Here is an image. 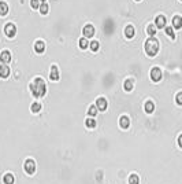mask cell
Listing matches in <instances>:
<instances>
[{
  "label": "cell",
  "mask_w": 182,
  "mask_h": 184,
  "mask_svg": "<svg viewBox=\"0 0 182 184\" xmlns=\"http://www.w3.org/2000/svg\"><path fill=\"white\" fill-rule=\"evenodd\" d=\"M30 91L34 98H43L47 94V85L43 77H36L30 84Z\"/></svg>",
  "instance_id": "1"
},
{
  "label": "cell",
  "mask_w": 182,
  "mask_h": 184,
  "mask_svg": "<svg viewBox=\"0 0 182 184\" xmlns=\"http://www.w3.org/2000/svg\"><path fill=\"white\" fill-rule=\"evenodd\" d=\"M159 51V41L155 37H149L145 41V52L148 56H155Z\"/></svg>",
  "instance_id": "2"
},
{
  "label": "cell",
  "mask_w": 182,
  "mask_h": 184,
  "mask_svg": "<svg viewBox=\"0 0 182 184\" xmlns=\"http://www.w3.org/2000/svg\"><path fill=\"white\" fill-rule=\"evenodd\" d=\"M25 172H26L28 174H33L34 172H36V162H34V160H32V158H28L26 161H25Z\"/></svg>",
  "instance_id": "3"
},
{
  "label": "cell",
  "mask_w": 182,
  "mask_h": 184,
  "mask_svg": "<svg viewBox=\"0 0 182 184\" xmlns=\"http://www.w3.org/2000/svg\"><path fill=\"white\" fill-rule=\"evenodd\" d=\"M4 33L7 34V37H14L15 34H17V26H15L14 24H11V22H7V24L4 25Z\"/></svg>",
  "instance_id": "4"
},
{
  "label": "cell",
  "mask_w": 182,
  "mask_h": 184,
  "mask_svg": "<svg viewBox=\"0 0 182 184\" xmlns=\"http://www.w3.org/2000/svg\"><path fill=\"white\" fill-rule=\"evenodd\" d=\"M95 26L92 24H86L84 26V29H82V34H84L85 39H89V37H93L95 34Z\"/></svg>",
  "instance_id": "5"
},
{
  "label": "cell",
  "mask_w": 182,
  "mask_h": 184,
  "mask_svg": "<svg viewBox=\"0 0 182 184\" xmlns=\"http://www.w3.org/2000/svg\"><path fill=\"white\" fill-rule=\"evenodd\" d=\"M149 76H151V80H152V81L158 82V81L162 80V76H163V74H162V70H160V69H159L158 66H155V68L151 69V74H149Z\"/></svg>",
  "instance_id": "6"
},
{
  "label": "cell",
  "mask_w": 182,
  "mask_h": 184,
  "mask_svg": "<svg viewBox=\"0 0 182 184\" xmlns=\"http://www.w3.org/2000/svg\"><path fill=\"white\" fill-rule=\"evenodd\" d=\"M96 107H97L100 112H105L108 107V102L105 98H97L96 99Z\"/></svg>",
  "instance_id": "7"
},
{
  "label": "cell",
  "mask_w": 182,
  "mask_h": 184,
  "mask_svg": "<svg viewBox=\"0 0 182 184\" xmlns=\"http://www.w3.org/2000/svg\"><path fill=\"white\" fill-rule=\"evenodd\" d=\"M49 78L52 81H57L60 78V74H59V69H57V66L52 65L51 66V70H49Z\"/></svg>",
  "instance_id": "8"
},
{
  "label": "cell",
  "mask_w": 182,
  "mask_h": 184,
  "mask_svg": "<svg viewBox=\"0 0 182 184\" xmlns=\"http://www.w3.org/2000/svg\"><path fill=\"white\" fill-rule=\"evenodd\" d=\"M0 62H2L3 65H7V63L11 62V52L7 51V50L2 51V54H0Z\"/></svg>",
  "instance_id": "9"
},
{
  "label": "cell",
  "mask_w": 182,
  "mask_h": 184,
  "mask_svg": "<svg viewBox=\"0 0 182 184\" xmlns=\"http://www.w3.org/2000/svg\"><path fill=\"white\" fill-rule=\"evenodd\" d=\"M34 51L37 54H44L45 52V43L43 40H37L34 43Z\"/></svg>",
  "instance_id": "10"
},
{
  "label": "cell",
  "mask_w": 182,
  "mask_h": 184,
  "mask_svg": "<svg viewBox=\"0 0 182 184\" xmlns=\"http://www.w3.org/2000/svg\"><path fill=\"white\" fill-rule=\"evenodd\" d=\"M134 34H136V29H134L133 25H126L125 26V36L127 37V39H132V37H134Z\"/></svg>",
  "instance_id": "11"
},
{
  "label": "cell",
  "mask_w": 182,
  "mask_h": 184,
  "mask_svg": "<svg viewBox=\"0 0 182 184\" xmlns=\"http://www.w3.org/2000/svg\"><path fill=\"white\" fill-rule=\"evenodd\" d=\"M10 11L8 4L4 2V0H0V17H6Z\"/></svg>",
  "instance_id": "12"
},
{
  "label": "cell",
  "mask_w": 182,
  "mask_h": 184,
  "mask_svg": "<svg viewBox=\"0 0 182 184\" xmlns=\"http://www.w3.org/2000/svg\"><path fill=\"white\" fill-rule=\"evenodd\" d=\"M123 88L126 92H132L133 88H134V80L133 78H126V80L123 81Z\"/></svg>",
  "instance_id": "13"
},
{
  "label": "cell",
  "mask_w": 182,
  "mask_h": 184,
  "mask_svg": "<svg viewBox=\"0 0 182 184\" xmlns=\"http://www.w3.org/2000/svg\"><path fill=\"white\" fill-rule=\"evenodd\" d=\"M119 126L122 129H127L130 126V118L127 116H122L119 118Z\"/></svg>",
  "instance_id": "14"
},
{
  "label": "cell",
  "mask_w": 182,
  "mask_h": 184,
  "mask_svg": "<svg viewBox=\"0 0 182 184\" xmlns=\"http://www.w3.org/2000/svg\"><path fill=\"white\" fill-rule=\"evenodd\" d=\"M10 73H11V70H10V68L7 65H0V77L2 78H7L10 76Z\"/></svg>",
  "instance_id": "15"
},
{
  "label": "cell",
  "mask_w": 182,
  "mask_h": 184,
  "mask_svg": "<svg viewBox=\"0 0 182 184\" xmlns=\"http://www.w3.org/2000/svg\"><path fill=\"white\" fill-rule=\"evenodd\" d=\"M144 110H145V113L152 114L155 112V103H153L152 100H146L145 104H144Z\"/></svg>",
  "instance_id": "16"
},
{
  "label": "cell",
  "mask_w": 182,
  "mask_h": 184,
  "mask_svg": "<svg viewBox=\"0 0 182 184\" xmlns=\"http://www.w3.org/2000/svg\"><path fill=\"white\" fill-rule=\"evenodd\" d=\"M155 25H156V28H164L166 26V17L164 15H158L156 17V21H155Z\"/></svg>",
  "instance_id": "17"
},
{
  "label": "cell",
  "mask_w": 182,
  "mask_h": 184,
  "mask_svg": "<svg viewBox=\"0 0 182 184\" xmlns=\"http://www.w3.org/2000/svg\"><path fill=\"white\" fill-rule=\"evenodd\" d=\"M41 109H43V104H41L40 102H33V103H32V106H30V112L34 113V114L40 113Z\"/></svg>",
  "instance_id": "18"
},
{
  "label": "cell",
  "mask_w": 182,
  "mask_h": 184,
  "mask_svg": "<svg viewBox=\"0 0 182 184\" xmlns=\"http://www.w3.org/2000/svg\"><path fill=\"white\" fill-rule=\"evenodd\" d=\"M3 183L4 184H14L15 183V177L12 173H6L3 177Z\"/></svg>",
  "instance_id": "19"
},
{
  "label": "cell",
  "mask_w": 182,
  "mask_h": 184,
  "mask_svg": "<svg viewBox=\"0 0 182 184\" xmlns=\"http://www.w3.org/2000/svg\"><path fill=\"white\" fill-rule=\"evenodd\" d=\"M172 26H174L175 29H181L182 28V17L175 15V17L172 18Z\"/></svg>",
  "instance_id": "20"
},
{
  "label": "cell",
  "mask_w": 182,
  "mask_h": 184,
  "mask_svg": "<svg viewBox=\"0 0 182 184\" xmlns=\"http://www.w3.org/2000/svg\"><path fill=\"white\" fill-rule=\"evenodd\" d=\"M96 125H97V122H96V120L93 118V117H88V118L85 120V126L86 128L93 129V128H96Z\"/></svg>",
  "instance_id": "21"
},
{
  "label": "cell",
  "mask_w": 182,
  "mask_h": 184,
  "mask_svg": "<svg viewBox=\"0 0 182 184\" xmlns=\"http://www.w3.org/2000/svg\"><path fill=\"white\" fill-rule=\"evenodd\" d=\"M89 47H91V50L93 52H97L99 50H100V43H99L97 40H92L91 43H89Z\"/></svg>",
  "instance_id": "22"
},
{
  "label": "cell",
  "mask_w": 182,
  "mask_h": 184,
  "mask_svg": "<svg viewBox=\"0 0 182 184\" xmlns=\"http://www.w3.org/2000/svg\"><path fill=\"white\" fill-rule=\"evenodd\" d=\"M78 44H79V48L81 50H86L89 47V41H88V39H85V37H81V39L78 40Z\"/></svg>",
  "instance_id": "23"
},
{
  "label": "cell",
  "mask_w": 182,
  "mask_h": 184,
  "mask_svg": "<svg viewBox=\"0 0 182 184\" xmlns=\"http://www.w3.org/2000/svg\"><path fill=\"white\" fill-rule=\"evenodd\" d=\"M156 29H158V28H156V25H148V26H146V33L149 34V36H155V33H156Z\"/></svg>",
  "instance_id": "24"
},
{
  "label": "cell",
  "mask_w": 182,
  "mask_h": 184,
  "mask_svg": "<svg viewBox=\"0 0 182 184\" xmlns=\"http://www.w3.org/2000/svg\"><path fill=\"white\" fill-rule=\"evenodd\" d=\"M48 4H49V3H45V2H44L43 4H40V12L43 15L48 14V11H49V6H48Z\"/></svg>",
  "instance_id": "25"
},
{
  "label": "cell",
  "mask_w": 182,
  "mask_h": 184,
  "mask_svg": "<svg viewBox=\"0 0 182 184\" xmlns=\"http://www.w3.org/2000/svg\"><path fill=\"white\" fill-rule=\"evenodd\" d=\"M88 114H89L91 117H96V116H97V107H96V104H92V106H89Z\"/></svg>",
  "instance_id": "26"
},
{
  "label": "cell",
  "mask_w": 182,
  "mask_h": 184,
  "mask_svg": "<svg viewBox=\"0 0 182 184\" xmlns=\"http://www.w3.org/2000/svg\"><path fill=\"white\" fill-rule=\"evenodd\" d=\"M129 184H140V177L137 174H132L129 177Z\"/></svg>",
  "instance_id": "27"
},
{
  "label": "cell",
  "mask_w": 182,
  "mask_h": 184,
  "mask_svg": "<svg viewBox=\"0 0 182 184\" xmlns=\"http://www.w3.org/2000/svg\"><path fill=\"white\" fill-rule=\"evenodd\" d=\"M166 34H168V36H170L171 39H174V37H175V34H174V29H172L171 26H167V28H166Z\"/></svg>",
  "instance_id": "28"
},
{
  "label": "cell",
  "mask_w": 182,
  "mask_h": 184,
  "mask_svg": "<svg viewBox=\"0 0 182 184\" xmlns=\"http://www.w3.org/2000/svg\"><path fill=\"white\" fill-rule=\"evenodd\" d=\"M175 102H177V104L182 106V92H178V94L175 95Z\"/></svg>",
  "instance_id": "29"
},
{
  "label": "cell",
  "mask_w": 182,
  "mask_h": 184,
  "mask_svg": "<svg viewBox=\"0 0 182 184\" xmlns=\"http://www.w3.org/2000/svg\"><path fill=\"white\" fill-rule=\"evenodd\" d=\"M32 8H40V0H30Z\"/></svg>",
  "instance_id": "30"
},
{
  "label": "cell",
  "mask_w": 182,
  "mask_h": 184,
  "mask_svg": "<svg viewBox=\"0 0 182 184\" xmlns=\"http://www.w3.org/2000/svg\"><path fill=\"white\" fill-rule=\"evenodd\" d=\"M178 146H180V147L182 148V133L180 136H178Z\"/></svg>",
  "instance_id": "31"
},
{
  "label": "cell",
  "mask_w": 182,
  "mask_h": 184,
  "mask_svg": "<svg viewBox=\"0 0 182 184\" xmlns=\"http://www.w3.org/2000/svg\"><path fill=\"white\" fill-rule=\"evenodd\" d=\"M136 2H140V0H136Z\"/></svg>",
  "instance_id": "32"
},
{
  "label": "cell",
  "mask_w": 182,
  "mask_h": 184,
  "mask_svg": "<svg viewBox=\"0 0 182 184\" xmlns=\"http://www.w3.org/2000/svg\"><path fill=\"white\" fill-rule=\"evenodd\" d=\"M43 2H45V0H43Z\"/></svg>",
  "instance_id": "33"
}]
</instances>
